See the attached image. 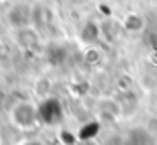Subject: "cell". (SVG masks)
Here are the masks:
<instances>
[{"mask_svg":"<svg viewBox=\"0 0 157 145\" xmlns=\"http://www.w3.org/2000/svg\"><path fill=\"white\" fill-rule=\"evenodd\" d=\"M122 27L130 34L142 32L144 27H145V20H144L139 13H127L123 22H122Z\"/></svg>","mask_w":157,"mask_h":145,"instance_id":"obj_3","label":"cell"},{"mask_svg":"<svg viewBox=\"0 0 157 145\" xmlns=\"http://www.w3.org/2000/svg\"><path fill=\"white\" fill-rule=\"evenodd\" d=\"M24 145H41L39 142H27V143H24Z\"/></svg>","mask_w":157,"mask_h":145,"instance_id":"obj_4","label":"cell"},{"mask_svg":"<svg viewBox=\"0 0 157 145\" xmlns=\"http://www.w3.org/2000/svg\"><path fill=\"white\" fill-rule=\"evenodd\" d=\"M32 15H34V12H32L31 5H27L24 2H17V3H12L7 9L5 22L12 30H21V29H25V27H31Z\"/></svg>","mask_w":157,"mask_h":145,"instance_id":"obj_2","label":"cell"},{"mask_svg":"<svg viewBox=\"0 0 157 145\" xmlns=\"http://www.w3.org/2000/svg\"><path fill=\"white\" fill-rule=\"evenodd\" d=\"M41 110L31 100H19L9 110V121L21 132H31L39 125Z\"/></svg>","mask_w":157,"mask_h":145,"instance_id":"obj_1","label":"cell"}]
</instances>
